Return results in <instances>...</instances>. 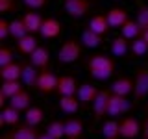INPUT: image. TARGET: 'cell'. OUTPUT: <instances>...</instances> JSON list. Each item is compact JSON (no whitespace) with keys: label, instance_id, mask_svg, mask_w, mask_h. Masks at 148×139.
I'll list each match as a JSON object with an SVG mask.
<instances>
[{"label":"cell","instance_id":"cell-1","mask_svg":"<svg viewBox=\"0 0 148 139\" xmlns=\"http://www.w3.org/2000/svg\"><path fill=\"white\" fill-rule=\"evenodd\" d=\"M85 67L89 74L95 80H108V78L113 76L115 72V59L109 58L108 54H92L89 59L85 61Z\"/></svg>","mask_w":148,"mask_h":139},{"label":"cell","instance_id":"cell-2","mask_svg":"<svg viewBox=\"0 0 148 139\" xmlns=\"http://www.w3.org/2000/svg\"><path fill=\"white\" fill-rule=\"evenodd\" d=\"M82 41L74 39V37H71V39H65L63 45L59 46L58 50V59L59 63H74L78 61V59L82 58Z\"/></svg>","mask_w":148,"mask_h":139},{"label":"cell","instance_id":"cell-3","mask_svg":"<svg viewBox=\"0 0 148 139\" xmlns=\"http://www.w3.org/2000/svg\"><path fill=\"white\" fill-rule=\"evenodd\" d=\"M133 82H135L133 98L135 100H146L148 98V67H137Z\"/></svg>","mask_w":148,"mask_h":139},{"label":"cell","instance_id":"cell-4","mask_svg":"<svg viewBox=\"0 0 148 139\" xmlns=\"http://www.w3.org/2000/svg\"><path fill=\"white\" fill-rule=\"evenodd\" d=\"M58 82H59V76H56L54 72H50L46 69V71H41L39 76H37L35 89L43 93V95H50V93H56V89H58Z\"/></svg>","mask_w":148,"mask_h":139},{"label":"cell","instance_id":"cell-5","mask_svg":"<svg viewBox=\"0 0 148 139\" xmlns=\"http://www.w3.org/2000/svg\"><path fill=\"white\" fill-rule=\"evenodd\" d=\"M63 8L71 17L80 19V17H85L91 11L92 4H91V0H63Z\"/></svg>","mask_w":148,"mask_h":139},{"label":"cell","instance_id":"cell-6","mask_svg":"<svg viewBox=\"0 0 148 139\" xmlns=\"http://www.w3.org/2000/svg\"><path fill=\"white\" fill-rule=\"evenodd\" d=\"M130 111V102H128V96H120V95H115L111 93L109 96V104H108V115L109 117H120V115L128 113Z\"/></svg>","mask_w":148,"mask_h":139},{"label":"cell","instance_id":"cell-7","mask_svg":"<svg viewBox=\"0 0 148 139\" xmlns=\"http://www.w3.org/2000/svg\"><path fill=\"white\" fill-rule=\"evenodd\" d=\"M109 96H111V89H100L98 91L95 102H92V113H95V119L96 120H102L106 115H108Z\"/></svg>","mask_w":148,"mask_h":139},{"label":"cell","instance_id":"cell-8","mask_svg":"<svg viewBox=\"0 0 148 139\" xmlns=\"http://www.w3.org/2000/svg\"><path fill=\"white\" fill-rule=\"evenodd\" d=\"M141 132L143 124L135 117H126L120 120V137L122 139H135L137 136H141Z\"/></svg>","mask_w":148,"mask_h":139},{"label":"cell","instance_id":"cell-9","mask_svg":"<svg viewBox=\"0 0 148 139\" xmlns=\"http://www.w3.org/2000/svg\"><path fill=\"white\" fill-rule=\"evenodd\" d=\"M41 132L37 130V126H32V124H18L17 128H13L11 132L8 133L9 139H39Z\"/></svg>","mask_w":148,"mask_h":139},{"label":"cell","instance_id":"cell-10","mask_svg":"<svg viewBox=\"0 0 148 139\" xmlns=\"http://www.w3.org/2000/svg\"><path fill=\"white\" fill-rule=\"evenodd\" d=\"M133 87H135V82H133L130 76H120L111 83L109 89H111V93H115V95L130 96V95H133Z\"/></svg>","mask_w":148,"mask_h":139},{"label":"cell","instance_id":"cell-11","mask_svg":"<svg viewBox=\"0 0 148 139\" xmlns=\"http://www.w3.org/2000/svg\"><path fill=\"white\" fill-rule=\"evenodd\" d=\"M30 63L34 65V67H37L39 71H46L48 65H50V52H48V48H45V46L39 45L34 52L30 54Z\"/></svg>","mask_w":148,"mask_h":139},{"label":"cell","instance_id":"cell-12","mask_svg":"<svg viewBox=\"0 0 148 139\" xmlns=\"http://www.w3.org/2000/svg\"><path fill=\"white\" fill-rule=\"evenodd\" d=\"M98 91H100L98 87L91 85V83H82V85L78 87V93H76V96L80 98L82 108H87V106H91L92 102H95L96 95H98Z\"/></svg>","mask_w":148,"mask_h":139},{"label":"cell","instance_id":"cell-13","mask_svg":"<svg viewBox=\"0 0 148 139\" xmlns=\"http://www.w3.org/2000/svg\"><path fill=\"white\" fill-rule=\"evenodd\" d=\"M22 21L26 22V28H28L30 34H39L45 19L41 13H37V9H28L24 15H22Z\"/></svg>","mask_w":148,"mask_h":139},{"label":"cell","instance_id":"cell-14","mask_svg":"<svg viewBox=\"0 0 148 139\" xmlns=\"http://www.w3.org/2000/svg\"><path fill=\"white\" fill-rule=\"evenodd\" d=\"M39 34H41V37H45V39H56V37L61 34V22H59L58 19H54V17L45 19Z\"/></svg>","mask_w":148,"mask_h":139},{"label":"cell","instance_id":"cell-15","mask_svg":"<svg viewBox=\"0 0 148 139\" xmlns=\"http://www.w3.org/2000/svg\"><path fill=\"white\" fill-rule=\"evenodd\" d=\"M59 96H65V95H76L78 93V83L74 80V76L71 74H65V76H59V82H58V89H56Z\"/></svg>","mask_w":148,"mask_h":139},{"label":"cell","instance_id":"cell-16","mask_svg":"<svg viewBox=\"0 0 148 139\" xmlns=\"http://www.w3.org/2000/svg\"><path fill=\"white\" fill-rule=\"evenodd\" d=\"M22 69H24V63H9V65H4L0 67V78L2 82L6 80H21L22 78Z\"/></svg>","mask_w":148,"mask_h":139},{"label":"cell","instance_id":"cell-17","mask_svg":"<svg viewBox=\"0 0 148 139\" xmlns=\"http://www.w3.org/2000/svg\"><path fill=\"white\" fill-rule=\"evenodd\" d=\"M82 108L80 104V98L76 95H65V96H59V109L67 115H74L78 113V109Z\"/></svg>","mask_w":148,"mask_h":139},{"label":"cell","instance_id":"cell-18","mask_svg":"<svg viewBox=\"0 0 148 139\" xmlns=\"http://www.w3.org/2000/svg\"><path fill=\"white\" fill-rule=\"evenodd\" d=\"M65 126V137H82L83 136V120L78 117H71L67 120H63Z\"/></svg>","mask_w":148,"mask_h":139},{"label":"cell","instance_id":"cell-19","mask_svg":"<svg viewBox=\"0 0 148 139\" xmlns=\"http://www.w3.org/2000/svg\"><path fill=\"white\" fill-rule=\"evenodd\" d=\"M18 119H21V111L13 106H4L2 111H0V126L8 124V126H15L18 124Z\"/></svg>","mask_w":148,"mask_h":139},{"label":"cell","instance_id":"cell-20","mask_svg":"<svg viewBox=\"0 0 148 139\" xmlns=\"http://www.w3.org/2000/svg\"><path fill=\"white\" fill-rule=\"evenodd\" d=\"M128 19H130V13L124 8H111L108 11V21L111 28H122Z\"/></svg>","mask_w":148,"mask_h":139},{"label":"cell","instance_id":"cell-21","mask_svg":"<svg viewBox=\"0 0 148 139\" xmlns=\"http://www.w3.org/2000/svg\"><path fill=\"white\" fill-rule=\"evenodd\" d=\"M9 106L17 108L18 111H26V109L32 106V96H30V93H28L26 89L18 91L15 96H11V98H9Z\"/></svg>","mask_w":148,"mask_h":139},{"label":"cell","instance_id":"cell-22","mask_svg":"<svg viewBox=\"0 0 148 139\" xmlns=\"http://www.w3.org/2000/svg\"><path fill=\"white\" fill-rule=\"evenodd\" d=\"M130 39H126L124 35H119V37H115L113 39V43H111V54L113 56H117V58H124L130 50Z\"/></svg>","mask_w":148,"mask_h":139},{"label":"cell","instance_id":"cell-23","mask_svg":"<svg viewBox=\"0 0 148 139\" xmlns=\"http://www.w3.org/2000/svg\"><path fill=\"white\" fill-rule=\"evenodd\" d=\"M89 28H91L92 32H96V34H100V35H106L111 30V24H109V21H108V15H95L89 21Z\"/></svg>","mask_w":148,"mask_h":139},{"label":"cell","instance_id":"cell-24","mask_svg":"<svg viewBox=\"0 0 148 139\" xmlns=\"http://www.w3.org/2000/svg\"><path fill=\"white\" fill-rule=\"evenodd\" d=\"M17 46H18V50H21L22 54L30 56V54L37 48V46H39V41H37L35 34H28V35L22 37V39H18V41H17Z\"/></svg>","mask_w":148,"mask_h":139},{"label":"cell","instance_id":"cell-25","mask_svg":"<svg viewBox=\"0 0 148 139\" xmlns=\"http://www.w3.org/2000/svg\"><path fill=\"white\" fill-rule=\"evenodd\" d=\"M102 37L104 35H100V34H96V32H92L91 28H87V30H83L82 32V45L83 46H87V48H96V46H100L102 45Z\"/></svg>","mask_w":148,"mask_h":139},{"label":"cell","instance_id":"cell-26","mask_svg":"<svg viewBox=\"0 0 148 139\" xmlns=\"http://www.w3.org/2000/svg\"><path fill=\"white\" fill-rule=\"evenodd\" d=\"M45 119V111L39 108V106H30L26 111H24V122L32 124V126H37L41 124Z\"/></svg>","mask_w":148,"mask_h":139},{"label":"cell","instance_id":"cell-27","mask_svg":"<svg viewBox=\"0 0 148 139\" xmlns=\"http://www.w3.org/2000/svg\"><path fill=\"white\" fill-rule=\"evenodd\" d=\"M37 76H39V72H37V67H34L32 63H24L21 82L24 83L26 87H35V83H37Z\"/></svg>","mask_w":148,"mask_h":139},{"label":"cell","instance_id":"cell-28","mask_svg":"<svg viewBox=\"0 0 148 139\" xmlns=\"http://www.w3.org/2000/svg\"><path fill=\"white\" fill-rule=\"evenodd\" d=\"M9 34H11V37H13L15 41L22 39L24 35L30 34V32H28V28H26V22L22 21V17H21V19H13V21H11V26H9Z\"/></svg>","mask_w":148,"mask_h":139},{"label":"cell","instance_id":"cell-29","mask_svg":"<svg viewBox=\"0 0 148 139\" xmlns=\"http://www.w3.org/2000/svg\"><path fill=\"white\" fill-rule=\"evenodd\" d=\"M120 32H122V35L126 37V39L130 41H133V39H137L139 35H141V26L137 24V21H132V19H128L126 22H124V26L120 28Z\"/></svg>","mask_w":148,"mask_h":139},{"label":"cell","instance_id":"cell-30","mask_svg":"<svg viewBox=\"0 0 148 139\" xmlns=\"http://www.w3.org/2000/svg\"><path fill=\"white\" fill-rule=\"evenodd\" d=\"M102 136L104 137H120V122L115 117L109 120H104V124H102Z\"/></svg>","mask_w":148,"mask_h":139},{"label":"cell","instance_id":"cell-31","mask_svg":"<svg viewBox=\"0 0 148 139\" xmlns=\"http://www.w3.org/2000/svg\"><path fill=\"white\" fill-rule=\"evenodd\" d=\"M22 89H24V87H22L21 80H6V82H2V85H0V93H4L8 98L15 96L17 93L22 91Z\"/></svg>","mask_w":148,"mask_h":139},{"label":"cell","instance_id":"cell-32","mask_svg":"<svg viewBox=\"0 0 148 139\" xmlns=\"http://www.w3.org/2000/svg\"><path fill=\"white\" fill-rule=\"evenodd\" d=\"M130 48H132V54H133V56H146V54H148V43L143 39L141 35H139L137 39L132 41Z\"/></svg>","mask_w":148,"mask_h":139},{"label":"cell","instance_id":"cell-33","mask_svg":"<svg viewBox=\"0 0 148 139\" xmlns=\"http://www.w3.org/2000/svg\"><path fill=\"white\" fill-rule=\"evenodd\" d=\"M45 132H48L54 139H63V136H65V126H63L61 120H52V122L46 126Z\"/></svg>","mask_w":148,"mask_h":139},{"label":"cell","instance_id":"cell-34","mask_svg":"<svg viewBox=\"0 0 148 139\" xmlns=\"http://www.w3.org/2000/svg\"><path fill=\"white\" fill-rule=\"evenodd\" d=\"M135 21L141 26V30H148V6H139Z\"/></svg>","mask_w":148,"mask_h":139},{"label":"cell","instance_id":"cell-35","mask_svg":"<svg viewBox=\"0 0 148 139\" xmlns=\"http://www.w3.org/2000/svg\"><path fill=\"white\" fill-rule=\"evenodd\" d=\"M9 63H13V52L8 46H2V48H0V67L9 65Z\"/></svg>","mask_w":148,"mask_h":139},{"label":"cell","instance_id":"cell-36","mask_svg":"<svg viewBox=\"0 0 148 139\" xmlns=\"http://www.w3.org/2000/svg\"><path fill=\"white\" fill-rule=\"evenodd\" d=\"M17 9V0H0V13H11Z\"/></svg>","mask_w":148,"mask_h":139},{"label":"cell","instance_id":"cell-37","mask_svg":"<svg viewBox=\"0 0 148 139\" xmlns=\"http://www.w3.org/2000/svg\"><path fill=\"white\" fill-rule=\"evenodd\" d=\"M9 26H11V22H8L4 17L0 19V41H2V43H4V39H8V37L11 35L9 34Z\"/></svg>","mask_w":148,"mask_h":139},{"label":"cell","instance_id":"cell-38","mask_svg":"<svg viewBox=\"0 0 148 139\" xmlns=\"http://www.w3.org/2000/svg\"><path fill=\"white\" fill-rule=\"evenodd\" d=\"M48 0H22V4L28 8V9H41L46 6Z\"/></svg>","mask_w":148,"mask_h":139},{"label":"cell","instance_id":"cell-39","mask_svg":"<svg viewBox=\"0 0 148 139\" xmlns=\"http://www.w3.org/2000/svg\"><path fill=\"white\" fill-rule=\"evenodd\" d=\"M141 137H143V139H148V117L145 119V122H143V132H141Z\"/></svg>","mask_w":148,"mask_h":139},{"label":"cell","instance_id":"cell-40","mask_svg":"<svg viewBox=\"0 0 148 139\" xmlns=\"http://www.w3.org/2000/svg\"><path fill=\"white\" fill-rule=\"evenodd\" d=\"M39 139H54V137L50 136L48 132H43V133H41V136H39Z\"/></svg>","mask_w":148,"mask_h":139},{"label":"cell","instance_id":"cell-41","mask_svg":"<svg viewBox=\"0 0 148 139\" xmlns=\"http://www.w3.org/2000/svg\"><path fill=\"white\" fill-rule=\"evenodd\" d=\"M141 37H143V39H145L146 43H148V30H143V32H141Z\"/></svg>","mask_w":148,"mask_h":139},{"label":"cell","instance_id":"cell-42","mask_svg":"<svg viewBox=\"0 0 148 139\" xmlns=\"http://www.w3.org/2000/svg\"><path fill=\"white\" fill-rule=\"evenodd\" d=\"M0 139H9V137H8V136H2V137H0Z\"/></svg>","mask_w":148,"mask_h":139},{"label":"cell","instance_id":"cell-43","mask_svg":"<svg viewBox=\"0 0 148 139\" xmlns=\"http://www.w3.org/2000/svg\"><path fill=\"white\" fill-rule=\"evenodd\" d=\"M67 139H82V137H67Z\"/></svg>","mask_w":148,"mask_h":139},{"label":"cell","instance_id":"cell-44","mask_svg":"<svg viewBox=\"0 0 148 139\" xmlns=\"http://www.w3.org/2000/svg\"><path fill=\"white\" fill-rule=\"evenodd\" d=\"M104 139H119V137H104Z\"/></svg>","mask_w":148,"mask_h":139},{"label":"cell","instance_id":"cell-45","mask_svg":"<svg viewBox=\"0 0 148 139\" xmlns=\"http://www.w3.org/2000/svg\"><path fill=\"white\" fill-rule=\"evenodd\" d=\"M146 111H148V98H146Z\"/></svg>","mask_w":148,"mask_h":139},{"label":"cell","instance_id":"cell-46","mask_svg":"<svg viewBox=\"0 0 148 139\" xmlns=\"http://www.w3.org/2000/svg\"><path fill=\"white\" fill-rule=\"evenodd\" d=\"M115 2H119V0H115Z\"/></svg>","mask_w":148,"mask_h":139},{"label":"cell","instance_id":"cell-47","mask_svg":"<svg viewBox=\"0 0 148 139\" xmlns=\"http://www.w3.org/2000/svg\"><path fill=\"white\" fill-rule=\"evenodd\" d=\"M146 2H148V0H146Z\"/></svg>","mask_w":148,"mask_h":139}]
</instances>
